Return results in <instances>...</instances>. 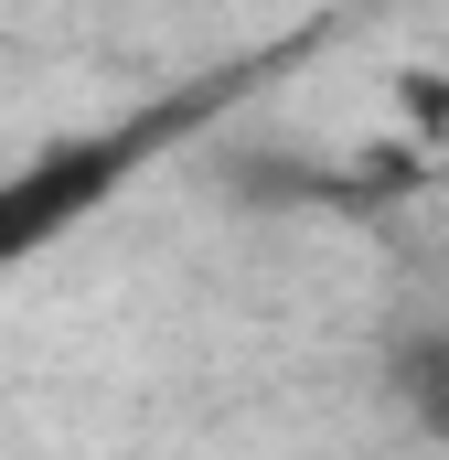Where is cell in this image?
<instances>
[{
    "mask_svg": "<svg viewBox=\"0 0 449 460\" xmlns=\"http://www.w3.org/2000/svg\"><path fill=\"white\" fill-rule=\"evenodd\" d=\"M161 128H172V118H118V128L54 139V150H32L22 172H0V279H11L22 257H54V235H75L118 182L161 150Z\"/></svg>",
    "mask_w": 449,
    "mask_h": 460,
    "instance_id": "1",
    "label": "cell"
},
{
    "mask_svg": "<svg viewBox=\"0 0 449 460\" xmlns=\"http://www.w3.org/2000/svg\"><path fill=\"white\" fill-rule=\"evenodd\" d=\"M385 385H396V407L428 439H449V332H407V343L385 353Z\"/></svg>",
    "mask_w": 449,
    "mask_h": 460,
    "instance_id": "2",
    "label": "cell"
}]
</instances>
